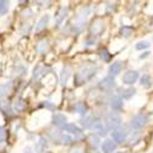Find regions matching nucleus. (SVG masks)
<instances>
[{
    "mask_svg": "<svg viewBox=\"0 0 153 153\" xmlns=\"http://www.w3.org/2000/svg\"><path fill=\"white\" fill-rule=\"evenodd\" d=\"M96 71H97V69H96V66H93V65H87V66H85L80 72L76 74L75 81H74L75 85H76V86L83 85L85 82H87L90 79L93 77V76L96 75Z\"/></svg>",
    "mask_w": 153,
    "mask_h": 153,
    "instance_id": "1",
    "label": "nucleus"
},
{
    "mask_svg": "<svg viewBox=\"0 0 153 153\" xmlns=\"http://www.w3.org/2000/svg\"><path fill=\"white\" fill-rule=\"evenodd\" d=\"M49 136L55 145H69L72 142V138L69 135H65L59 131H50Z\"/></svg>",
    "mask_w": 153,
    "mask_h": 153,
    "instance_id": "2",
    "label": "nucleus"
},
{
    "mask_svg": "<svg viewBox=\"0 0 153 153\" xmlns=\"http://www.w3.org/2000/svg\"><path fill=\"white\" fill-rule=\"evenodd\" d=\"M123 120H121V117L120 114L117 113V111H111L108 114V119H107V126L108 129H117L121 125Z\"/></svg>",
    "mask_w": 153,
    "mask_h": 153,
    "instance_id": "3",
    "label": "nucleus"
},
{
    "mask_svg": "<svg viewBox=\"0 0 153 153\" xmlns=\"http://www.w3.org/2000/svg\"><path fill=\"white\" fill-rule=\"evenodd\" d=\"M148 123V117L146 114H138V115L134 117L131 120V127L132 129H142V127Z\"/></svg>",
    "mask_w": 153,
    "mask_h": 153,
    "instance_id": "4",
    "label": "nucleus"
},
{
    "mask_svg": "<svg viewBox=\"0 0 153 153\" xmlns=\"http://www.w3.org/2000/svg\"><path fill=\"white\" fill-rule=\"evenodd\" d=\"M138 76H140V74H138V71H136V70L127 71V72H125L124 76H123V83H124V85H127V86H131V85H134V83L138 80Z\"/></svg>",
    "mask_w": 153,
    "mask_h": 153,
    "instance_id": "5",
    "label": "nucleus"
},
{
    "mask_svg": "<svg viewBox=\"0 0 153 153\" xmlns=\"http://www.w3.org/2000/svg\"><path fill=\"white\" fill-rule=\"evenodd\" d=\"M62 129H64V131H66V132L72 134L75 137H77V138H81V137L83 136L82 130L80 129L79 126H76L75 124H66L65 126L62 127Z\"/></svg>",
    "mask_w": 153,
    "mask_h": 153,
    "instance_id": "6",
    "label": "nucleus"
},
{
    "mask_svg": "<svg viewBox=\"0 0 153 153\" xmlns=\"http://www.w3.org/2000/svg\"><path fill=\"white\" fill-rule=\"evenodd\" d=\"M92 129H93L96 132H98L99 136H105V135L108 134V130H109L108 126H107L103 121H100V120H97V121L93 124Z\"/></svg>",
    "mask_w": 153,
    "mask_h": 153,
    "instance_id": "7",
    "label": "nucleus"
},
{
    "mask_svg": "<svg viewBox=\"0 0 153 153\" xmlns=\"http://www.w3.org/2000/svg\"><path fill=\"white\" fill-rule=\"evenodd\" d=\"M129 135L127 131H124V130H114L111 132V138L114 140V142L117 143H123L125 140H126V136Z\"/></svg>",
    "mask_w": 153,
    "mask_h": 153,
    "instance_id": "8",
    "label": "nucleus"
},
{
    "mask_svg": "<svg viewBox=\"0 0 153 153\" xmlns=\"http://www.w3.org/2000/svg\"><path fill=\"white\" fill-rule=\"evenodd\" d=\"M104 28H105L104 21L96 20V21L92 23V26H91V33L94 34V36H98V34H100L102 32L104 31Z\"/></svg>",
    "mask_w": 153,
    "mask_h": 153,
    "instance_id": "9",
    "label": "nucleus"
},
{
    "mask_svg": "<svg viewBox=\"0 0 153 153\" xmlns=\"http://www.w3.org/2000/svg\"><path fill=\"white\" fill-rule=\"evenodd\" d=\"M99 86L103 90H111V88L115 87V80L111 76H107V77L102 79V81L99 82Z\"/></svg>",
    "mask_w": 153,
    "mask_h": 153,
    "instance_id": "10",
    "label": "nucleus"
},
{
    "mask_svg": "<svg viewBox=\"0 0 153 153\" xmlns=\"http://www.w3.org/2000/svg\"><path fill=\"white\" fill-rule=\"evenodd\" d=\"M110 107H111V109H113L114 111L123 109V107H124V102H123L121 97H119V96H114V97H111V99H110Z\"/></svg>",
    "mask_w": 153,
    "mask_h": 153,
    "instance_id": "11",
    "label": "nucleus"
},
{
    "mask_svg": "<svg viewBox=\"0 0 153 153\" xmlns=\"http://www.w3.org/2000/svg\"><path fill=\"white\" fill-rule=\"evenodd\" d=\"M66 117L62 114H54L53 115V125H55L56 127H64L66 125Z\"/></svg>",
    "mask_w": 153,
    "mask_h": 153,
    "instance_id": "12",
    "label": "nucleus"
},
{
    "mask_svg": "<svg viewBox=\"0 0 153 153\" xmlns=\"http://www.w3.org/2000/svg\"><path fill=\"white\" fill-rule=\"evenodd\" d=\"M49 20H50V16H49V15H44L43 17H41V20L38 21L37 25H36L34 31H36V32H41V31H43V30L48 26Z\"/></svg>",
    "mask_w": 153,
    "mask_h": 153,
    "instance_id": "13",
    "label": "nucleus"
},
{
    "mask_svg": "<svg viewBox=\"0 0 153 153\" xmlns=\"http://www.w3.org/2000/svg\"><path fill=\"white\" fill-rule=\"evenodd\" d=\"M123 70V62L121 61H114L111 65L109 66V74L111 76H117Z\"/></svg>",
    "mask_w": 153,
    "mask_h": 153,
    "instance_id": "14",
    "label": "nucleus"
},
{
    "mask_svg": "<svg viewBox=\"0 0 153 153\" xmlns=\"http://www.w3.org/2000/svg\"><path fill=\"white\" fill-rule=\"evenodd\" d=\"M102 151H103V153H111V152H114V149H115V147H117V145L114 143L111 140H105V141L102 143Z\"/></svg>",
    "mask_w": 153,
    "mask_h": 153,
    "instance_id": "15",
    "label": "nucleus"
},
{
    "mask_svg": "<svg viewBox=\"0 0 153 153\" xmlns=\"http://www.w3.org/2000/svg\"><path fill=\"white\" fill-rule=\"evenodd\" d=\"M48 148V141L45 137H41L38 140V142L36 145V152L37 153H44L45 149Z\"/></svg>",
    "mask_w": 153,
    "mask_h": 153,
    "instance_id": "16",
    "label": "nucleus"
},
{
    "mask_svg": "<svg viewBox=\"0 0 153 153\" xmlns=\"http://www.w3.org/2000/svg\"><path fill=\"white\" fill-rule=\"evenodd\" d=\"M119 92H120V94H121V97L124 99H130L132 96H135L136 90L132 88V87H130V88H120Z\"/></svg>",
    "mask_w": 153,
    "mask_h": 153,
    "instance_id": "17",
    "label": "nucleus"
},
{
    "mask_svg": "<svg viewBox=\"0 0 153 153\" xmlns=\"http://www.w3.org/2000/svg\"><path fill=\"white\" fill-rule=\"evenodd\" d=\"M70 75H71V69L69 66H64L61 70V75H60V82L62 85H65L70 77Z\"/></svg>",
    "mask_w": 153,
    "mask_h": 153,
    "instance_id": "18",
    "label": "nucleus"
},
{
    "mask_svg": "<svg viewBox=\"0 0 153 153\" xmlns=\"http://www.w3.org/2000/svg\"><path fill=\"white\" fill-rule=\"evenodd\" d=\"M49 71V69L42 66V65H38L37 68H34L33 70V79H38V77H41V76H44L47 75V72Z\"/></svg>",
    "mask_w": 153,
    "mask_h": 153,
    "instance_id": "19",
    "label": "nucleus"
},
{
    "mask_svg": "<svg viewBox=\"0 0 153 153\" xmlns=\"http://www.w3.org/2000/svg\"><path fill=\"white\" fill-rule=\"evenodd\" d=\"M97 120L93 117H86V118H83L81 120V124H82V126L85 127V129H92V126H93V124Z\"/></svg>",
    "mask_w": 153,
    "mask_h": 153,
    "instance_id": "20",
    "label": "nucleus"
},
{
    "mask_svg": "<svg viewBox=\"0 0 153 153\" xmlns=\"http://www.w3.org/2000/svg\"><path fill=\"white\" fill-rule=\"evenodd\" d=\"M68 12H69V7H61V10L56 15V25H60L64 20H65V17L68 16Z\"/></svg>",
    "mask_w": 153,
    "mask_h": 153,
    "instance_id": "21",
    "label": "nucleus"
},
{
    "mask_svg": "<svg viewBox=\"0 0 153 153\" xmlns=\"http://www.w3.org/2000/svg\"><path fill=\"white\" fill-rule=\"evenodd\" d=\"M75 111L79 113L80 115H86L87 114V105L85 103H82V102H79V103H76L75 107H74Z\"/></svg>",
    "mask_w": 153,
    "mask_h": 153,
    "instance_id": "22",
    "label": "nucleus"
},
{
    "mask_svg": "<svg viewBox=\"0 0 153 153\" xmlns=\"http://www.w3.org/2000/svg\"><path fill=\"white\" fill-rule=\"evenodd\" d=\"M48 49H49V42H48L47 39H42L41 42H38V44H37V50H38L39 53L44 54Z\"/></svg>",
    "mask_w": 153,
    "mask_h": 153,
    "instance_id": "23",
    "label": "nucleus"
},
{
    "mask_svg": "<svg viewBox=\"0 0 153 153\" xmlns=\"http://www.w3.org/2000/svg\"><path fill=\"white\" fill-rule=\"evenodd\" d=\"M88 15H90V9H88V7H83V9L79 12V14H77L76 19L80 21V23H82V22L88 17Z\"/></svg>",
    "mask_w": 153,
    "mask_h": 153,
    "instance_id": "24",
    "label": "nucleus"
},
{
    "mask_svg": "<svg viewBox=\"0 0 153 153\" xmlns=\"http://www.w3.org/2000/svg\"><path fill=\"white\" fill-rule=\"evenodd\" d=\"M11 90V83L10 82H6V83H1L0 85V98L5 97Z\"/></svg>",
    "mask_w": 153,
    "mask_h": 153,
    "instance_id": "25",
    "label": "nucleus"
},
{
    "mask_svg": "<svg viewBox=\"0 0 153 153\" xmlns=\"http://www.w3.org/2000/svg\"><path fill=\"white\" fill-rule=\"evenodd\" d=\"M88 142H90V145L92 147H97L99 145V137L94 134H91L90 136H88Z\"/></svg>",
    "mask_w": 153,
    "mask_h": 153,
    "instance_id": "26",
    "label": "nucleus"
},
{
    "mask_svg": "<svg viewBox=\"0 0 153 153\" xmlns=\"http://www.w3.org/2000/svg\"><path fill=\"white\" fill-rule=\"evenodd\" d=\"M149 45H151V43L148 41H140L136 43L135 48H136V50H143V49L149 48Z\"/></svg>",
    "mask_w": 153,
    "mask_h": 153,
    "instance_id": "27",
    "label": "nucleus"
},
{
    "mask_svg": "<svg viewBox=\"0 0 153 153\" xmlns=\"http://www.w3.org/2000/svg\"><path fill=\"white\" fill-rule=\"evenodd\" d=\"M99 56H100V59L103 60V61H109L110 58H111L110 53L108 52L107 49H100V50H99Z\"/></svg>",
    "mask_w": 153,
    "mask_h": 153,
    "instance_id": "28",
    "label": "nucleus"
},
{
    "mask_svg": "<svg viewBox=\"0 0 153 153\" xmlns=\"http://www.w3.org/2000/svg\"><path fill=\"white\" fill-rule=\"evenodd\" d=\"M9 10V3L4 1V0H0V16L5 15Z\"/></svg>",
    "mask_w": 153,
    "mask_h": 153,
    "instance_id": "29",
    "label": "nucleus"
},
{
    "mask_svg": "<svg viewBox=\"0 0 153 153\" xmlns=\"http://www.w3.org/2000/svg\"><path fill=\"white\" fill-rule=\"evenodd\" d=\"M14 107H15V109H16V110L21 111V110H23V109H25V107H26V102H25L23 99H17V100L15 102Z\"/></svg>",
    "mask_w": 153,
    "mask_h": 153,
    "instance_id": "30",
    "label": "nucleus"
},
{
    "mask_svg": "<svg viewBox=\"0 0 153 153\" xmlns=\"http://www.w3.org/2000/svg\"><path fill=\"white\" fill-rule=\"evenodd\" d=\"M120 34L125 36V37H130L132 34V27H129V26H123L120 28Z\"/></svg>",
    "mask_w": 153,
    "mask_h": 153,
    "instance_id": "31",
    "label": "nucleus"
},
{
    "mask_svg": "<svg viewBox=\"0 0 153 153\" xmlns=\"http://www.w3.org/2000/svg\"><path fill=\"white\" fill-rule=\"evenodd\" d=\"M141 85L145 87H151V77L148 75H143L141 77Z\"/></svg>",
    "mask_w": 153,
    "mask_h": 153,
    "instance_id": "32",
    "label": "nucleus"
},
{
    "mask_svg": "<svg viewBox=\"0 0 153 153\" xmlns=\"http://www.w3.org/2000/svg\"><path fill=\"white\" fill-rule=\"evenodd\" d=\"M6 138V131L4 126H0V143H3Z\"/></svg>",
    "mask_w": 153,
    "mask_h": 153,
    "instance_id": "33",
    "label": "nucleus"
},
{
    "mask_svg": "<svg viewBox=\"0 0 153 153\" xmlns=\"http://www.w3.org/2000/svg\"><path fill=\"white\" fill-rule=\"evenodd\" d=\"M68 153H85V151H83V148H82L81 146H75V147H72Z\"/></svg>",
    "mask_w": 153,
    "mask_h": 153,
    "instance_id": "34",
    "label": "nucleus"
},
{
    "mask_svg": "<svg viewBox=\"0 0 153 153\" xmlns=\"http://www.w3.org/2000/svg\"><path fill=\"white\" fill-rule=\"evenodd\" d=\"M43 107H44V108H47V109H49V110H54V109H55V104H54V103H52V102H49V100L44 102Z\"/></svg>",
    "mask_w": 153,
    "mask_h": 153,
    "instance_id": "35",
    "label": "nucleus"
},
{
    "mask_svg": "<svg viewBox=\"0 0 153 153\" xmlns=\"http://www.w3.org/2000/svg\"><path fill=\"white\" fill-rule=\"evenodd\" d=\"M148 55H149V52H145V53H143L141 56H140V58H141V59H145V58H147Z\"/></svg>",
    "mask_w": 153,
    "mask_h": 153,
    "instance_id": "36",
    "label": "nucleus"
},
{
    "mask_svg": "<svg viewBox=\"0 0 153 153\" xmlns=\"http://www.w3.org/2000/svg\"><path fill=\"white\" fill-rule=\"evenodd\" d=\"M23 153H33V152H32V149H31L30 147H27L26 149H25V152H23Z\"/></svg>",
    "mask_w": 153,
    "mask_h": 153,
    "instance_id": "37",
    "label": "nucleus"
},
{
    "mask_svg": "<svg viewBox=\"0 0 153 153\" xmlns=\"http://www.w3.org/2000/svg\"><path fill=\"white\" fill-rule=\"evenodd\" d=\"M117 153H127V152H117Z\"/></svg>",
    "mask_w": 153,
    "mask_h": 153,
    "instance_id": "38",
    "label": "nucleus"
}]
</instances>
